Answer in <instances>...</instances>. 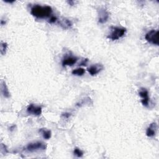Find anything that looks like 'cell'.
Segmentation results:
<instances>
[{
	"instance_id": "277c9868",
	"label": "cell",
	"mask_w": 159,
	"mask_h": 159,
	"mask_svg": "<svg viewBox=\"0 0 159 159\" xmlns=\"http://www.w3.org/2000/svg\"><path fill=\"white\" fill-rule=\"evenodd\" d=\"M46 145L41 142H36L30 143L26 147V149L29 152H34V151L39 150H45L46 149Z\"/></svg>"
},
{
	"instance_id": "5b68a950",
	"label": "cell",
	"mask_w": 159,
	"mask_h": 159,
	"mask_svg": "<svg viewBox=\"0 0 159 159\" xmlns=\"http://www.w3.org/2000/svg\"><path fill=\"white\" fill-rule=\"evenodd\" d=\"M27 111L29 114L36 116H39L42 113V107L34 106L33 104H30L28 106Z\"/></svg>"
},
{
	"instance_id": "ac0fdd59",
	"label": "cell",
	"mask_w": 159,
	"mask_h": 159,
	"mask_svg": "<svg viewBox=\"0 0 159 159\" xmlns=\"http://www.w3.org/2000/svg\"><path fill=\"white\" fill-rule=\"evenodd\" d=\"M62 116L63 117H65L66 118H68L70 116V113H63L62 114Z\"/></svg>"
},
{
	"instance_id": "e0dca14e",
	"label": "cell",
	"mask_w": 159,
	"mask_h": 159,
	"mask_svg": "<svg viewBox=\"0 0 159 159\" xmlns=\"http://www.w3.org/2000/svg\"><path fill=\"white\" fill-rule=\"evenodd\" d=\"M57 20V17H55V16H52V17L50 18L49 22L50 23H53V22H56Z\"/></svg>"
},
{
	"instance_id": "52a82bcc",
	"label": "cell",
	"mask_w": 159,
	"mask_h": 159,
	"mask_svg": "<svg viewBox=\"0 0 159 159\" xmlns=\"http://www.w3.org/2000/svg\"><path fill=\"white\" fill-rule=\"evenodd\" d=\"M109 18V13L105 10H100L99 13V22L100 23H105L106 22Z\"/></svg>"
},
{
	"instance_id": "7c38bea8",
	"label": "cell",
	"mask_w": 159,
	"mask_h": 159,
	"mask_svg": "<svg viewBox=\"0 0 159 159\" xmlns=\"http://www.w3.org/2000/svg\"><path fill=\"white\" fill-rule=\"evenodd\" d=\"M39 132H42L43 137L45 139L48 140V139H51V136H52V133H51V131H49V130H45L44 129H41L39 130Z\"/></svg>"
},
{
	"instance_id": "9c48e42d",
	"label": "cell",
	"mask_w": 159,
	"mask_h": 159,
	"mask_svg": "<svg viewBox=\"0 0 159 159\" xmlns=\"http://www.w3.org/2000/svg\"><path fill=\"white\" fill-rule=\"evenodd\" d=\"M157 128V126L156 123H152L151 124L150 126H149V128H147V132H146V134L148 137H154L155 135V132H156V130Z\"/></svg>"
},
{
	"instance_id": "2e32d148",
	"label": "cell",
	"mask_w": 159,
	"mask_h": 159,
	"mask_svg": "<svg viewBox=\"0 0 159 159\" xmlns=\"http://www.w3.org/2000/svg\"><path fill=\"white\" fill-rule=\"evenodd\" d=\"M7 48V44L5 42H2L1 45V53L2 55H4L6 53Z\"/></svg>"
},
{
	"instance_id": "30bf717a",
	"label": "cell",
	"mask_w": 159,
	"mask_h": 159,
	"mask_svg": "<svg viewBox=\"0 0 159 159\" xmlns=\"http://www.w3.org/2000/svg\"><path fill=\"white\" fill-rule=\"evenodd\" d=\"M102 69H103V66L101 65L97 64L95 65H93L90 67L88 69V71L91 75H95L97 74H98Z\"/></svg>"
},
{
	"instance_id": "6da1fadb",
	"label": "cell",
	"mask_w": 159,
	"mask_h": 159,
	"mask_svg": "<svg viewBox=\"0 0 159 159\" xmlns=\"http://www.w3.org/2000/svg\"><path fill=\"white\" fill-rule=\"evenodd\" d=\"M52 13V7L49 6L36 5L31 9V14L38 18L49 17Z\"/></svg>"
},
{
	"instance_id": "8992f818",
	"label": "cell",
	"mask_w": 159,
	"mask_h": 159,
	"mask_svg": "<svg viewBox=\"0 0 159 159\" xmlns=\"http://www.w3.org/2000/svg\"><path fill=\"white\" fill-rule=\"evenodd\" d=\"M139 95L142 98V105L145 106H148L149 102L148 91L145 89L142 90L139 92Z\"/></svg>"
},
{
	"instance_id": "9a60e30c",
	"label": "cell",
	"mask_w": 159,
	"mask_h": 159,
	"mask_svg": "<svg viewBox=\"0 0 159 159\" xmlns=\"http://www.w3.org/2000/svg\"><path fill=\"white\" fill-rule=\"evenodd\" d=\"M74 154L75 155H77L78 157H81L83 155V152H82V151L80 149H79L78 148H75V150L74 151Z\"/></svg>"
},
{
	"instance_id": "7a4b0ae2",
	"label": "cell",
	"mask_w": 159,
	"mask_h": 159,
	"mask_svg": "<svg viewBox=\"0 0 159 159\" xmlns=\"http://www.w3.org/2000/svg\"><path fill=\"white\" fill-rule=\"evenodd\" d=\"M111 28H112V31H111V33L110 34L109 36H108V37L112 39L113 41L120 39L126 33V28H121L118 27H112Z\"/></svg>"
},
{
	"instance_id": "4fadbf2b",
	"label": "cell",
	"mask_w": 159,
	"mask_h": 159,
	"mask_svg": "<svg viewBox=\"0 0 159 159\" xmlns=\"http://www.w3.org/2000/svg\"><path fill=\"white\" fill-rule=\"evenodd\" d=\"M85 72V71L83 68H78L77 69H75L72 71V74L77 76H82L83 75Z\"/></svg>"
},
{
	"instance_id": "5bb4252c",
	"label": "cell",
	"mask_w": 159,
	"mask_h": 159,
	"mask_svg": "<svg viewBox=\"0 0 159 159\" xmlns=\"http://www.w3.org/2000/svg\"><path fill=\"white\" fill-rule=\"evenodd\" d=\"M60 25L62 26H63L64 28L67 29L70 27L71 26V23L69 20L67 19H63L62 21L60 22Z\"/></svg>"
},
{
	"instance_id": "ba28073f",
	"label": "cell",
	"mask_w": 159,
	"mask_h": 159,
	"mask_svg": "<svg viewBox=\"0 0 159 159\" xmlns=\"http://www.w3.org/2000/svg\"><path fill=\"white\" fill-rule=\"evenodd\" d=\"M77 62V58L75 57H67L63 60V66H72Z\"/></svg>"
},
{
	"instance_id": "3957f363",
	"label": "cell",
	"mask_w": 159,
	"mask_h": 159,
	"mask_svg": "<svg viewBox=\"0 0 159 159\" xmlns=\"http://www.w3.org/2000/svg\"><path fill=\"white\" fill-rule=\"evenodd\" d=\"M158 34L159 32L158 30H151L146 34L145 38L149 42L158 45Z\"/></svg>"
},
{
	"instance_id": "8fae6325",
	"label": "cell",
	"mask_w": 159,
	"mask_h": 159,
	"mask_svg": "<svg viewBox=\"0 0 159 159\" xmlns=\"http://www.w3.org/2000/svg\"><path fill=\"white\" fill-rule=\"evenodd\" d=\"M1 92L3 94V96L6 98H9L10 97V93L8 91V89L7 88V86L4 81L1 82Z\"/></svg>"
}]
</instances>
